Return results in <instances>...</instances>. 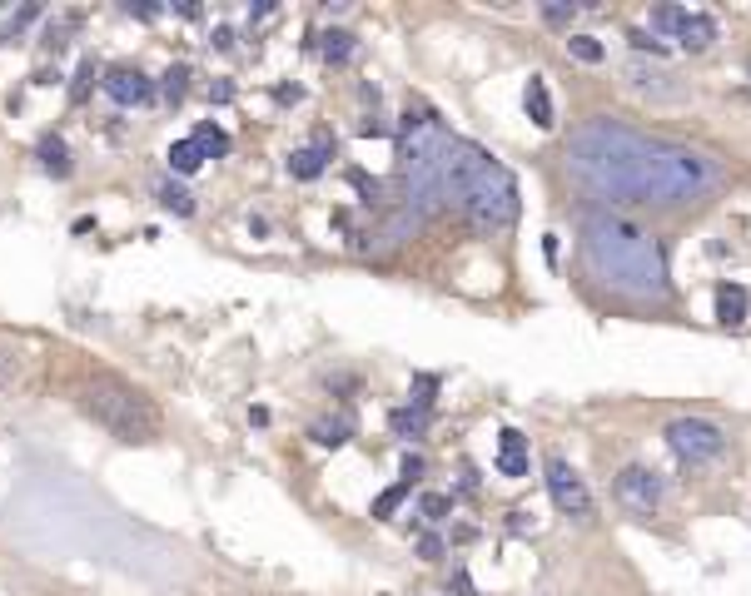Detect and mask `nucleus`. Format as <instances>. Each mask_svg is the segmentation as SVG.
Masks as SVG:
<instances>
[{"label":"nucleus","mask_w":751,"mask_h":596,"mask_svg":"<svg viewBox=\"0 0 751 596\" xmlns=\"http://www.w3.org/2000/svg\"><path fill=\"white\" fill-rule=\"evenodd\" d=\"M567 169L617 204L682 209L716 189L722 164L706 149L682 140H662L647 130H627L617 120H592L567 140Z\"/></svg>","instance_id":"obj_1"},{"label":"nucleus","mask_w":751,"mask_h":596,"mask_svg":"<svg viewBox=\"0 0 751 596\" xmlns=\"http://www.w3.org/2000/svg\"><path fill=\"white\" fill-rule=\"evenodd\" d=\"M583 259L597 269L607 289L627 298H667V253L642 224L612 214V209H592L583 214Z\"/></svg>","instance_id":"obj_2"},{"label":"nucleus","mask_w":751,"mask_h":596,"mask_svg":"<svg viewBox=\"0 0 751 596\" xmlns=\"http://www.w3.org/2000/svg\"><path fill=\"white\" fill-rule=\"evenodd\" d=\"M443 184H448V199H458L473 229L498 233L507 224H517V184L488 149L458 140L448 154V169H443Z\"/></svg>","instance_id":"obj_3"},{"label":"nucleus","mask_w":751,"mask_h":596,"mask_svg":"<svg viewBox=\"0 0 751 596\" xmlns=\"http://www.w3.org/2000/svg\"><path fill=\"white\" fill-rule=\"evenodd\" d=\"M75 402H80L85 418L100 422V428L110 432V438H120V442H150L155 432H160V412L150 408V398H145V392H135L130 382L110 378V372L85 378L80 392H75Z\"/></svg>","instance_id":"obj_4"},{"label":"nucleus","mask_w":751,"mask_h":596,"mask_svg":"<svg viewBox=\"0 0 751 596\" xmlns=\"http://www.w3.org/2000/svg\"><path fill=\"white\" fill-rule=\"evenodd\" d=\"M662 438H667L672 457L682 467H712V462L726 457V432L716 428V422H706V418H672Z\"/></svg>","instance_id":"obj_5"},{"label":"nucleus","mask_w":751,"mask_h":596,"mask_svg":"<svg viewBox=\"0 0 751 596\" xmlns=\"http://www.w3.org/2000/svg\"><path fill=\"white\" fill-rule=\"evenodd\" d=\"M612 497H617V507L632 512V517H657L662 502H667V482H662L652 467L627 462L617 477H612Z\"/></svg>","instance_id":"obj_6"},{"label":"nucleus","mask_w":751,"mask_h":596,"mask_svg":"<svg viewBox=\"0 0 751 596\" xmlns=\"http://www.w3.org/2000/svg\"><path fill=\"white\" fill-rule=\"evenodd\" d=\"M547 497H553L557 512L573 517V522H587L592 517V487L577 477L573 462H563V457H553V462H547Z\"/></svg>","instance_id":"obj_7"},{"label":"nucleus","mask_w":751,"mask_h":596,"mask_svg":"<svg viewBox=\"0 0 751 596\" xmlns=\"http://www.w3.org/2000/svg\"><path fill=\"white\" fill-rule=\"evenodd\" d=\"M100 90L110 94L120 110H135V104H150L155 94H160V84H155L145 70H135V65H110V70H105V80H100Z\"/></svg>","instance_id":"obj_8"},{"label":"nucleus","mask_w":751,"mask_h":596,"mask_svg":"<svg viewBox=\"0 0 751 596\" xmlns=\"http://www.w3.org/2000/svg\"><path fill=\"white\" fill-rule=\"evenodd\" d=\"M358 50V40L348 30H309L304 35V55H319L324 65H348Z\"/></svg>","instance_id":"obj_9"},{"label":"nucleus","mask_w":751,"mask_h":596,"mask_svg":"<svg viewBox=\"0 0 751 596\" xmlns=\"http://www.w3.org/2000/svg\"><path fill=\"white\" fill-rule=\"evenodd\" d=\"M329 154H334V134L319 130V134H314V144H304V149H294V154H289V174L294 179H319L324 169H329Z\"/></svg>","instance_id":"obj_10"},{"label":"nucleus","mask_w":751,"mask_h":596,"mask_svg":"<svg viewBox=\"0 0 751 596\" xmlns=\"http://www.w3.org/2000/svg\"><path fill=\"white\" fill-rule=\"evenodd\" d=\"M746 313H751V293L742 283H732V279L716 283V323L736 328V323H746Z\"/></svg>","instance_id":"obj_11"},{"label":"nucleus","mask_w":751,"mask_h":596,"mask_svg":"<svg viewBox=\"0 0 751 596\" xmlns=\"http://www.w3.org/2000/svg\"><path fill=\"white\" fill-rule=\"evenodd\" d=\"M676 45H682L686 55H702V50H712V45H716V20L702 15V10H692V15H686V25L676 30Z\"/></svg>","instance_id":"obj_12"},{"label":"nucleus","mask_w":751,"mask_h":596,"mask_svg":"<svg viewBox=\"0 0 751 596\" xmlns=\"http://www.w3.org/2000/svg\"><path fill=\"white\" fill-rule=\"evenodd\" d=\"M498 472L503 477H527V438L517 428L498 432Z\"/></svg>","instance_id":"obj_13"},{"label":"nucleus","mask_w":751,"mask_h":596,"mask_svg":"<svg viewBox=\"0 0 751 596\" xmlns=\"http://www.w3.org/2000/svg\"><path fill=\"white\" fill-rule=\"evenodd\" d=\"M523 110H527V120L537 124V130H553V94H547V80L543 74H533V80L523 84Z\"/></svg>","instance_id":"obj_14"},{"label":"nucleus","mask_w":751,"mask_h":596,"mask_svg":"<svg viewBox=\"0 0 751 596\" xmlns=\"http://www.w3.org/2000/svg\"><path fill=\"white\" fill-rule=\"evenodd\" d=\"M35 159H40V169H45L50 179H65L70 169V144L60 140V134H35Z\"/></svg>","instance_id":"obj_15"},{"label":"nucleus","mask_w":751,"mask_h":596,"mask_svg":"<svg viewBox=\"0 0 751 596\" xmlns=\"http://www.w3.org/2000/svg\"><path fill=\"white\" fill-rule=\"evenodd\" d=\"M348 438H358V422L344 418V412H334V418H314L309 422V442L319 447H344Z\"/></svg>","instance_id":"obj_16"},{"label":"nucleus","mask_w":751,"mask_h":596,"mask_svg":"<svg viewBox=\"0 0 751 596\" xmlns=\"http://www.w3.org/2000/svg\"><path fill=\"white\" fill-rule=\"evenodd\" d=\"M155 199H160V204H165L175 219H195V209H199L195 194H189L179 179H155Z\"/></svg>","instance_id":"obj_17"},{"label":"nucleus","mask_w":751,"mask_h":596,"mask_svg":"<svg viewBox=\"0 0 751 596\" xmlns=\"http://www.w3.org/2000/svg\"><path fill=\"white\" fill-rule=\"evenodd\" d=\"M185 140H195V149H199L205 159H225V154H229V134L219 130L215 120H195V130H189Z\"/></svg>","instance_id":"obj_18"},{"label":"nucleus","mask_w":751,"mask_h":596,"mask_svg":"<svg viewBox=\"0 0 751 596\" xmlns=\"http://www.w3.org/2000/svg\"><path fill=\"white\" fill-rule=\"evenodd\" d=\"M428 422H433V412L414 408V402H404V408L388 412V432H394V438H423V432H428Z\"/></svg>","instance_id":"obj_19"},{"label":"nucleus","mask_w":751,"mask_h":596,"mask_svg":"<svg viewBox=\"0 0 751 596\" xmlns=\"http://www.w3.org/2000/svg\"><path fill=\"white\" fill-rule=\"evenodd\" d=\"M667 74L652 70V65H632V90L652 94V100H682V90H672V84H662Z\"/></svg>","instance_id":"obj_20"},{"label":"nucleus","mask_w":751,"mask_h":596,"mask_svg":"<svg viewBox=\"0 0 751 596\" xmlns=\"http://www.w3.org/2000/svg\"><path fill=\"white\" fill-rule=\"evenodd\" d=\"M209 159L195 149V140H175L169 144V169H175V179H185V174H199Z\"/></svg>","instance_id":"obj_21"},{"label":"nucleus","mask_w":751,"mask_h":596,"mask_svg":"<svg viewBox=\"0 0 751 596\" xmlns=\"http://www.w3.org/2000/svg\"><path fill=\"white\" fill-rule=\"evenodd\" d=\"M35 20H40V0H25L20 10H10V20L0 25V45H15V40L25 35V30L35 25Z\"/></svg>","instance_id":"obj_22"},{"label":"nucleus","mask_w":751,"mask_h":596,"mask_svg":"<svg viewBox=\"0 0 751 596\" xmlns=\"http://www.w3.org/2000/svg\"><path fill=\"white\" fill-rule=\"evenodd\" d=\"M408 492H414V482H408V477H404V482H394V487H384V492L374 497V522H394V512L404 507Z\"/></svg>","instance_id":"obj_23"},{"label":"nucleus","mask_w":751,"mask_h":596,"mask_svg":"<svg viewBox=\"0 0 751 596\" xmlns=\"http://www.w3.org/2000/svg\"><path fill=\"white\" fill-rule=\"evenodd\" d=\"M189 80H195V70H189V65H169L165 80H160V100L165 104H179L189 94Z\"/></svg>","instance_id":"obj_24"},{"label":"nucleus","mask_w":751,"mask_h":596,"mask_svg":"<svg viewBox=\"0 0 751 596\" xmlns=\"http://www.w3.org/2000/svg\"><path fill=\"white\" fill-rule=\"evenodd\" d=\"M627 50H637V55L662 60V55H672V40H657L652 30H627Z\"/></svg>","instance_id":"obj_25"},{"label":"nucleus","mask_w":751,"mask_h":596,"mask_svg":"<svg viewBox=\"0 0 751 596\" xmlns=\"http://www.w3.org/2000/svg\"><path fill=\"white\" fill-rule=\"evenodd\" d=\"M348 184H354L358 194H364V204H368V209L384 204V184H378V179L368 174V169H354V164H348Z\"/></svg>","instance_id":"obj_26"},{"label":"nucleus","mask_w":751,"mask_h":596,"mask_svg":"<svg viewBox=\"0 0 751 596\" xmlns=\"http://www.w3.org/2000/svg\"><path fill=\"white\" fill-rule=\"evenodd\" d=\"M438 388H443V378L438 372H414V408H423V412H433V398H438Z\"/></svg>","instance_id":"obj_27"},{"label":"nucleus","mask_w":751,"mask_h":596,"mask_svg":"<svg viewBox=\"0 0 751 596\" xmlns=\"http://www.w3.org/2000/svg\"><path fill=\"white\" fill-rule=\"evenodd\" d=\"M95 74H100V65H95V60L90 55H85L80 60V65H75V74H70V100H90V90H95Z\"/></svg>","instance_id":"obj_28"},{"label":"nucleus","mask_w":751,"mask_h":596,"mask_svg":"<svg viewBox=\"0 0 751 596\" xmlns=\"http://www.w3.org/2000/svg\"><path fill=\"white\" fill-rule=\"evenodd\" d=\"M686 15H692V10H682V5H652V25L667 30L672 40H676V30L686 25Z\"/></svg>","instance_id":"obj_29"},{"label":"nucleus","mask_w":751,"mask_h":596,"mask_svg":"<svg viewBox=\"0 0 751 596\" xmlns=\"http://www.w3.org/2000/svg\"><path fill=\"white\" fill-rule=\"evenodd\" d=\"M567 50H573V60H583V65H602V40H592V35H573L567 40Z\"/></svg>","instance_id":"obj_30"},{"label":"nucleus","mask_w":751,"mask_h":596,"mask_svg":"<svg viewBox=\"0 0 751 596\" xmlns=\"http://www.w3.org/2000/svg\"><path fill=\"white\" fill-rule=\"evenodd\" d=\"M448 507H453L448 492H423L418 497V517L423 522H443V517H448Z\"/></svg>","instance_id":"obj_31"},{"label":"nucleus","mask_w":751,"mask_h":596,"mask_svg":"<svg viewBox=\"0 0 751 596\" xmlns=\"http://www.w3.org/2000/svg\"><path fill=\"white\" fill-rule=\"evenodd\" d=\"M573 15H577V5H553V0H543V20H547V25H567Z\"/></svg>","instance_id":"obj_32"},{"label":"nucleus","mask_w":751,"mask_h":596,"mask_svg":"<svg viewBox=\"0 0 751 596\" xmlns=\"http://www.w3.org/2000/svg\"><path fill=\"white\" fill-rule=\"evenodd\" d=\"M443 547H448V541H443L438 531H428V537H418V557H423V561H438V557H443Z\"/></svg>","instance_id":"obj_33"},{"label":"nucleus","mask_w":751,"mask_h":596,"mask_svg":"<svg viewBox=\"0 0 751 596\" xmlns=\"http://www.w3.org/2000/svg\"><path fill=\"white\" fill-rule=\"evenodd\" d=\"M205 94H209V104H229V100H235V80H225V74H219Z\"/></svg>","instance_id":"obj_34"},{"label":"nucleus","mask_w":751,"mask_h":596,"mask_svg":"<svg viewBox=\"0 0 751 596\" xmlns=\"http://www.w3.org/2000/svg\"><path fill=\"white\" fill-rule=\"evenodd\" d=\"M125 10H130L135 20H160V15H165V5H160V0H155V5H150V0H135V5H125Z\"/></svg>","instance_id":"obj_35"},{"label":"nucleus","mask_w":751,"mask_h":596,"mask_svg":"<svg viewBox=\"0 0 751 596\" xmlns=\"http://www.w3.org/2000/svg\"><path fill=\"white\" fill-rule=\"evenodd\" d=\"M329 388H334V392H358V388H364V378H358V372H334Z\"/></svg>","instance_id":"obj_36"},{"label":"nucleus","mask_w":751,"mask_h":596,"mask_svg":"<svg viewBox=\"0 0 751 596\" xmlns=\"http://www.w3.org/2000/svg\"><path fill=\"white\" fill-rule=\"evenodd\" d=\"M209 45H215L219 55H229V50L239 45V35H235V30H229V25H219V30H215V40H209Z\"/></svg>","instance_id":"obj_37"},{"label":"nucleus","mask_w":751,"mask_h":596,"mask_svg":"<svg viewBox=\"0 0 751 596\" xmlns=\"http://www.w3.org/2000/svg\"><path fill=\"white\" fill-rule=\"evenodd\" d=\"M478 487H483V477H478V467H463V472H458V492H463V497H468V492H478Z\"/></svg>","instance_id":"obj_38"},{"label":"nucleus","mask_w":751,"mask_h":596,"mask_svg":"<svg viewBox=\"0 0 751 596\" xmlns=\"http://www.w3.org/2000/svg\"><path fill=\"white\" fill-rule=\"evenodd\" d=\"M169 10H175L179 20H199V15H205V5H199V0H175Z\"/></svg>","instance_id":"obj_39"},{"label":"nucleus","mask_w":751,"mask_h":596,"mask_svg":"<svg viewBox=\"0 0 751 596\" xmlns=\"http://www.w3.org/2000/svg\"><path fill=\"white\" fill-rule=\"evenodd\" d=\"M274 100H279V104H299L304 90H299V84H279V90H274Z\"/></svg>","instance_id":"obj_40"},{"label":"nucleus","mask_w":751,"mask_h":596,"mask_svg":"<svg viewBox=\"0 0 751 596\" xmlns=\"http://www.w3.org/2000/svg\"><path fill=\"white\" fill-rule=\"evenodd\" d=\"M448 587H453V591H463V596H478V591H473V581H468V571H453Z\"/></svg>","instance_id":"obj_41"},{"label":"nucleus","mask_w":751,"mask_h":596,"mask_svg":"<svg viewBox=\"0 0 751 596\" xmlns=\"http://www.w3.org/2000/svg\"><path fill=\"white\" fill-rule=\"evenodd\" d=\"M30 80H35L40 90H50V84H60V70H50V65H45V70H35V74H30Z\"/></svg>","instance_id":"obj_42"},{"label":"nucleus","mask_w":751,"mask_h":596,"mask_svg":"<svg viewBox=\"0 0 751 596\" xmlns=\"http://www.w3.org/2000/svg\"><path fill=\"white\" fill-rule=\"evenodd\" d=\"M418 472H423V457H418V452H408V457H404V477H408V482H414Z\"/></svg>","instance_id":"obj_43"},{"label":"nucleus","mask_w":751,"mask_h":596,"mask_svg":"<svg viewBox=\"0 0 751 596\" xmlns=\"http://www.w3.org/2000/svg\"><path fill=\"white\" fill-rule=\"evenodd\" d=\"M543 259H547V263H557V239H553V233L543 239Z\"/></svg>","instance_id":"obj_44"}]
</instances>
